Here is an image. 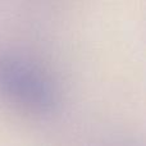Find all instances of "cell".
<instances>
[{
    "label": "cell",
    "mask_w": 146,
    "mask_h": 146,
    "mask_svg": "<svg viewBox=\"0 0 146 146\" xmlns=\"http://www.w3.org/2000/svg\"><path fill=\"white\" fill-rule=\"evenodd\" d=\"M0 92L31 110L46 111L55 103L50 81L30 62L18 55L0 54Z\"/></svg>",
    "instance_id": "cell-1"
}]
</instances>
